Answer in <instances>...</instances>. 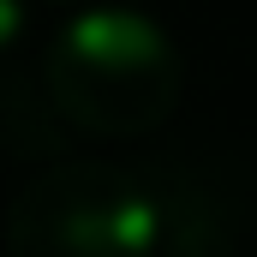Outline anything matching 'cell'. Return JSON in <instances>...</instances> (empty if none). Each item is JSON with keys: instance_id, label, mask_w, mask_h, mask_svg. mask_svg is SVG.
Listing matches in <instances>:
<instances>
[{"instance_id": "obj_1", "label": "cell", "mask_w": 257, "mask_h": 257, "mask_svg": "<svg viewBox=\"0 0 257 257\" xmlns=\"http://www.w3.org/2000/svg\"><path fill=\"white\" fill-rule=\"evenodd\" d=\"M42 78L66 126L90 138H144L180 108L186 90L180 54L162 24L126 6L72 12L42 54Z\"/></svg>"}, {"instance_id": "obj_6", "label": "cell", "mask_w": 257, "mask_h": 257, "mask_svg": "<svg viewBox=\"0 0 257 257\" xmlns=\"http://www.w3.org/2000/svg\"><path fill=\"white\" fill-rule=\"evenodd\" d=\"M54 6H84V0H54Z\"/></svg>"}, {"instance_id": "obj_5", "label": "cell", "mask_w": 257, "mask_h": 257, "mask_svg": "<svg viewBox=\"0 0 257 257\" xmlns=\"http://www.w3.org/2000/svg\"><path fill=\"white\" fill-rule=\"evenodd\" d=\"M24 36V0H0V54Z\"/></svg>"}, {"instance_id": "obj_3", "label": "cell", "mask_w": 257, "mask_h": 257, "mask_svg": "<svg viewBox=\"0 0 257 257\" xmlns=\"http://www.w3.org/2000/svg\"><path fill=\"white\" fill-rule=\"evenodd\" d=\"M162 203V251L168 257H239V215L209 180H180Z\"/></svg>"}, {"instance_id": "obj_4", "label": "cell", "mask_w": 257, "mask_h": 257, "mask_svg": "<svg viewBox=\"0 0 257 257\" xmlns=\"http://www.w3.org/2000/svg\"><path fill=\"white\" fill-rule=\"evenodd\" d=\"M66 132L72 126H66V114H60L42 72H18V78L0 84V144L12 156H42L48 162V156H60Z\"/></svg>"}, {"instance_id": "obj_2", "label": "cell", "mask_w": 257, "mask_h": 257, "mask_svg": "<svg viewBox=\"0 0 257 257\" xmlns=\"http://www.w3.org/2000/svg\"><path fill=\"white\" fill-rule=\"evenodd\" d=\"M12 257H156L162 203L120 162H48L6 209Z\"/></svg>"}]
</instances>
